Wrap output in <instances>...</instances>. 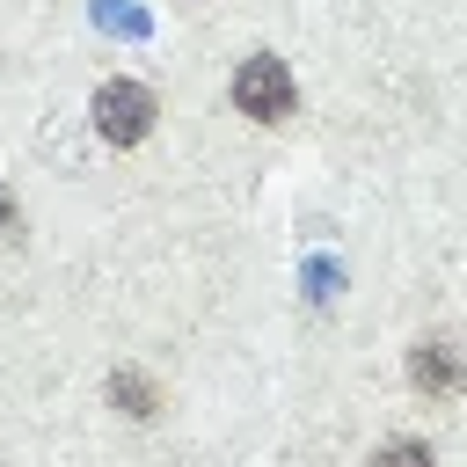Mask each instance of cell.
I'll use <instances>...</instances> for the list:
<instances>
[{"instance_id":"3","label":"cell","mask_w":467,"mask_h":467,"mask_svg":"<svg viewBox=\"0 0 467 467\" xmlns=\"http://www.w3.org/2000/svg\"><path fill=\"white\" fill-rule=\"evenodd\" d=\"M409 379L431 387V394H452V387H467V350H452V343H423V350H409Z\"/></svg>"},{"instance_id":"5","label":"cell","mask_w":467,"mask_h":467,"mask_svg":"<svg viewBox=\"0 0 467 467\" xmlns=\"http://www.w3.org/2000/svg\"><path fill=\"white\" fill-rule=\"evenodd\" d=\"M372 467H431V445H423V438H387V445L372 452Z\"/></svg>"},{"instance_id":"1","label":"cell","mask_w":467,"mask_h":467,"mask_svg":"<svg viewBox=\"0 0 467 467\" xmlns=\"http://www.w3.org/2000/svg\"><path fill=\"white\" fill-rule=\"evenodd\" d=\"M95 131H102L109 146H139V139L153 131V95H146L139 80H102V88H95Z\"/></svg>"},{"instance_id":"6","label":"cell","mask_w":467,"mask_h":467,"mask_svg":"<svg viewBox=\"0 0 467 467\" xmlns=\"http://www.w3.org/2000/svg\"><path fill=\"white\" fill-rule=\"evenodd\" d=\"M15 234H22V212H15V197L0 190V241H15Z\"/></svg>"},{"instance_id":"4","label":"cell","mask_w":467,"mask_h":467,"mask_svg":"<svg viewBox=\"0 0 467 467\" xmlns=\"http://www.w3.org/2000/svg\"><path fill=\"white\" fill-rule=\"evenodd\" d=\"M109 401H117L124 416H153V379L124 365V372H109Z\"/></svg>"},{"instance_id":"2","label":"cell","mask_w":467,"mask_h":467,"mask_svg":"<svg viewBox=\"0 0 467 467\" xmlns=\"http://www.w3.org/2000/svg\"><path fill=\"white\" fill-rule=\"evenodd\" d=\"M234 102H241V117L277 124V117H292V73H285L277 58H241V73H234Z\"/></svg>"}]
</instances>
